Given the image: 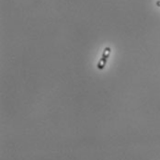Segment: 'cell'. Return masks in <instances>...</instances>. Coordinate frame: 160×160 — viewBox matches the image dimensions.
<instances>
[{"label":"cell","instance_id":"1","mask_svg":"<svg viewBox=\"0 0 160 160\" xmlns=\"http://www.w3.org/2000/svg\"><path fill=\"white\" fill-rule=\"evenodd\" d=\"M111 52V49L110 47H105L104 48L103 52H102V56H101V58L99 59V61L97 64L98 69H99V70L104 69V67L106 66L107 61H108V58L110 57Z\"/></svg>","mask_w":160,"mask_h":160},{"label":"cell","instance_id":"2","mask_svg":"<svg viewBox=\"0 0 160 160\" xmlns=\"http://www.w3.org/2000/svg\"><path fill=\"white\" fill-rule=\"evenodd\" d=\"M156 6H157V7H160V0H158V1H156Z\"/></svg>","mask_w":160,"mask_h":160}]
</instances>
